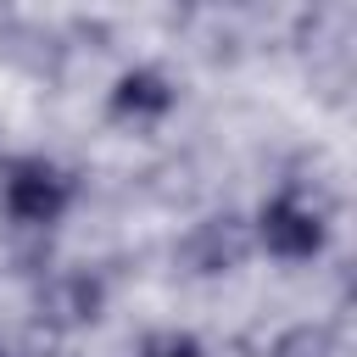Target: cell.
I'll return each instance as SVG.
<instances>
[{"label":"cell","mask_w":357,"mask_h":357,"mask_svg":"<svg viewBox=\"0 0 357 357\" xmlns=\"http://www.w3.org/2000/svg\"><path fill=\"white\" fill-rule=\"evenodd\" d=\"M245 223H251V251H262L273 262H318L335 234L329 201H318L301 184H279Z\"/></svg>","instance_id":"6da1fadb"},{"label":"cell","mask_w":357,"mask_h":357,"mask_svg":"<svg viewBox=\"0 0 357 357\" xmlns=\"http://www.w3.org/2000/svg\"><path fill=\"white\" fill-rule=\"evenodd\" d=\"M78 201V184L73 173L56 162V156H39V151H22L0 167V218L17 229V234H50Z\"/></svg>","instance_id":"7a4b0ae2"},{"label":"cell","mask_w":357,"mask_h":357,"mask_svg":"<svg viewBox=\"0 0 357 357\" xmlns=\"http://www.w3.org/2000/svg\"><path fill=\"white\" fill-rule=\"evenodd\" d=\"M173 106H178V84L151 61L123 67L106 89V117L123 123V128H156V123L173 117Z\"/></svg>","instance_id":"3957f363"},{"label":"cell","mask_w":357,"mask_h":357,"mask_svg":"<svg viewBox=\"0 0 357 357\" xmlns=\"http://www.w3.org/2000/svg\"><path fill=\"white\" fill-rule=\"evenodd\" d=\"M178 257H184V268H190V273H201V279L234 273V268L251 257V223H245V218H234V212L206 218V223H195V229L184 234Z\"/></svg>","instance_id":"277c9868"},{"label":"cell","mask_w":357,"mask_h":357,"mask_svg":"<svg viewBox=\"0 0 357 357\" xmlns=\"http://www.w3.org/2000/svg\"><path fill=\"white\" fill-rule=\"evenodd\" d=\"M106 312V284L89 268H61L39 279V318L56 329H84Z\"/></svg>","instance_id":"5b68a950"},{"label":"cell","mask_w":357,"mask_h":357,"mask_svg":"<svg viewBox=\"0 0 357 357\" xmlns=\"http://www.w3.org/2000/svg\"><path fill=\"white\" fill-rule=\"evenodd\" d=\"M268 357H340V340H335V329H329V324L301 318V324H290V329H279V335H273Z\"/></svg>","instance_id":"8992f818"},{"label":"cell","mask_w":357,"mask_h":357,"mask_svg":"<svg viewBox=\"0 0 357 357\" xmlns=\"http://www.w3.org/2000/svg\"><path fill=\"white\" fill-rule=\"evenodd\" d=\"M139 357H206V351L190 329H156V335L139 340Z\"/></svg>","instance_id":"52a82bcc"},{"label":"cell","mask_w":357,"mask_h":357,"mask_svg":"<svg viewBox=\"0 0 357 357\" xmlns=\"http://www.w3.org/2000/svg\"><path fill=\"white\" fill-rule=\"evenodd\" d=\"M0 357H11V351H6V340H0Z\"/></svg>","instance_id":"ba28073f"}]
</instances>
